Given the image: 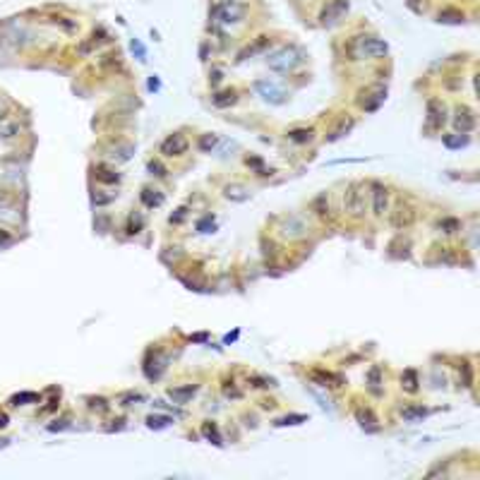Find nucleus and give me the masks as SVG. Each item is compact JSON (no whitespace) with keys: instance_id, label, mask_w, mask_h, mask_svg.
Segmentation results:
<instances>
[{"instance_id":"f257e3e1","label":"nucleus","mask_w":480,"mask_h":480,"mask_svg":"<svg viewBox=\"0 0 480 480\" xmlns=\"http://www.w3.org/2000/svg\"><path fill=\"white\" fill-rule=\"evenodd\" d=\"M346 51L351 55V60H370V58L386 55L389 46H386V41L377 39V36H356V39H351Z\"/></svg>"},{"instance_id":"f03ea898","label":"nucleus","mask_w":480,"mask_h":480,"mask_svg":"<svg viewBox=\"0 0 480 480\" xmlns=\"http://www.w3.org/2000/svg\"><path fill=\"white\" fill-rule=\"evenodd\" d=\"M302 60V51L300 48H295V46H288V48H281V51H276L274 55H269V65L279 72H290L293 68H298Z\"/></svg>"},{"instance_id":"7ed1b4c3","label":"nucleus","mask_w":480,"mask_h":480,"mask_svg":"<svg viewBox=\"0 0 480 480\" xmlns=\"http://www.w3.org/2000/svg\"><path fill=\"white\" fill-rule=\"evenodd\" d=\"M243 14H245V7L238 0H221L211 7V17L221 24H235L243 19Z\"/></svg>"},{"instance_id":"20e7f679","label":"nucleus","mask_w":480,"mask_h":480,"mask_svg":"<svg viewBox=\"0 0 480 480\" xmlns=\"http://www.w3.org/2000/svg\"><path fill=\"white\" fill-rule=\"evenodd\" d=\"M346 12H348V0H329L327 7L319 14V19H322V24H334V22H339Z\"/></svg>"},{"instance_id":"39448f33","label":"nucleus","mask_w":480,"mask_h":480,"mask_svg":"<svg viewBox=\"0 0 480 480\" xmlns=\"http://www.w3.org/2000/svg\"><path fill=\"white\" fill-rule=\"evenodd\" d=\"M185 151H188V139L183 137L180 132L171 135V137L161 144V154H166V156H180V154H185Z\"/></svg>"},{"instance_id":"423d86ee","label":"nucleus","mask_w":480,"mask_h":480,"mask_svg":"<svg viewBox=\"0 0 480 480\" xmlns=\"http://www.w3.org/2000/svg\"><path fill=\"white\" fill-rule=\"evenodd\" d=\"M255 89L260 92L262 98H267V101H272V103H284V96H286V94H284V92H281L276 84L260 80V82L255 84Z\"/></svg>"},{"instance_id":"0eeeda50","label":"nucleus","mask_w":480,"mask_h":480,"mask_svg":"<svg viewBox=\"0 0 480 480\" xmlns=\"http://www.w3.org/2000/svg\"><path fill=\"white\" fill-rule=\"evenodd\" d=\"M454 123H456V127H459L461 132H471V130L476 127V115H473V110H468L466 106H459Z\"/></svg>"},{"instance_id":"6e6552de","label":"nucleus","mask_w":480,"mask_h":480,"mask_svg":"<svg viewBox=\"0 0 480 480\" xmlns=\"http://www.w3.org/2000/svg\"><path fill=\"white\" fill-rule=\"evenodd\" d=\"M427 120H430L432 127H439L444 123V103L442 101H437V98L427 101Z\"/></svg>"},{"instance_id":"1a4fd4ad","label":"nucleus","mask_w":480,"mask_h":480,"mask_svg":"<svg viewBox=\"0 0 480 480\" xmlns=\"http://www.w3.org/2000/svg\"><path fill=\"white\" fill-rule=\"evenodd\" d=\"M346 209L348 211H353L356 216H360L363 211H365V204H363V194L358 192V185L351 188V192L346 194Z\"/></svg>"},{"instance_id":"9d476101","label":"nucleus","mask_w":480,"mask_h":480,"mask_svg":"<svg viewBox=\"0 0 480 480\" xmlns=\"http://www.w3.org/2000/svg\"><path fill=\"white\" fill-rule=\"evenodd\" d=\"M372 197H375V214L377 216H382L384 211H386V202H389V197H386V190H384L382 185H375L372 188Z\"/></svg>"},{"instance_id":"9b49d317","label":"nucleus","mask_w":480,"mask_h":480,"mask_svg":"<svg viewBox=\"0 0 480 480\" xmlns=\"http://www.w3.org/2000/svg\"><path fill=\"white\" fill-rule=\"evenodd\" d=\"M194 391H197V386H192V384H190V386H183V389H171V391H168V396L173 398V401H178V403H185V401H188Z\"/></svg>"},{"instance_id":"f8f14e48","label":"nucleus","mask_w":480,"mask_h":480,"mask_svg":"<svg viewBox=\"0 0 480 480\" xmlns=\"http://www.w3.org/2000/svg\"><path fill=\"white\" fill-rule=\"evenodd\" d=\"M439 22H444V24H461L464 22V12H459V10H442L439 12Z\"/></svg>"},{"instance_id":"ddd939ff","label":"nucleus","mask_w":480,"mask_h":480,"mask_svg":"<svg viewBox=\"0 0 480 480\" xmlns=\"http://www.w3.org/2000/svg\"><path fill=\"white\" fill-rule=\"evenodd\" d=\"M444 144L449 147V149H459V147H466L468 144V137L461 132V135H447L444 137Z\"/></svg>"},{"instance_id":"4468645a","label":"nucleus","mask_w":480,"mask_h":480,"mask_svg":"<svg viewBox=\"0 0 480 480\" xmlns=\"http://www.w3.org/2000/svg\"><path fill=\"white\" fill-rule=\"evenodd\" d=\"M202 435H204L206 439H211L214 444H221V435L214 423H204V425H202Z\"/></svg>"},{"instance_id":"2eb2a0df","label":"nucleus","mask_w":480,"mask_h":480,"mask_svg":"<svg viewBox=\"0 0 480 480\" xmlns=\"http://www.w3.org/2000/svg\"><path fill=\"white\" fill-rule=\"evenodd\" d=\"M142 199H144V204L147 206H159L161 202H164V197L156 194V190H142Z\"/></svg>"},{"instance_id":"dca6fc26","label":"nucleus","mask_w":480,"mask_h":480,"mask_svg":"<svg viewBox=\"0 0 480 480\" xmlns=\"http://www.w3.org/2000/svg\"><path fill=\"white\" fill-rule=\"evenodd\" d=\"M288 137L293 139V142H310L312 139V130H290L288 132Z\"/></svg>"},{"instance_id":"f3484780","label":"nucleus","mask_w":480,"mask_h":480,"mask_svg":"<svg viewBox=\"0 0 480 480\" xmlns=\"http://www.w3.org/2000/svg\"><path fill=\"white\" fill-rule=\"evenodd\" d=\"M235 101V92H221V94L214 96V103L216 106H231Z\"/></svg>"},{"instance_id":"a211bd4d","label":"nucleus","mask_w":480,"mask_h":480,"mask_svg":"<svg viewBox=\"0 0 480 480\" xmlns=\"http://www.w3.org/2000/svg\"><path fill=\"white\" fill-rule=\"evenodd\" d=\"M96 178L101 180V183H118V180H120V176H118V173H113V171H108V168H98Z\"/></svg>"},{"instance_id":"6ab92c4d","label":"nucleus","mask_w":480,"mask_h":480,"mask_svg":"<svg viewBox=\"0 0 480 480\" xmlns=\"http://www.w3.org/2000/svg\"><path fill=\"white\" fill-rule=\"evenodd\" d=\"M27 401H39V394H34V391H27V394H17V396H12V403H14V406H19V403H27Z\"/></svg>"},{"instance_id":"aec40b11","label":"nucleus","mask_w":480,"mask_h":480,"mask_svg":"<svg viewBox=\"0 0 480 480\" xmlns=\"http://www.w3.org/2000/svg\"><path fill=\"white\" fill-rule=\"evenodd\" d=\"M130 48H132V53L137 55L139 60H147V51H144V46H142L137 39H132V41H130Z\"/></svg>"},{"instance_id":"412c9836","label":"nucleus","mask_w":480,"mask_h":480,"mask_svg":"<svg viewBox=\"0 0 480 480\" xmlns=\"http://www.w3.org/2000/svg\"><path fill=\"white\" fill-rule=\"evenodd\" d=\"M168 423H171V418H166V415H159V418L151 415V418H147V425L149 427H166Z\"/></svg>"},{"instance_id":"4be33fe9","label":"nucleus","mask_w":480,"mask_h":480,"mask_svg":"<svg viewBox=\"0 0 480 480\" xmlns=\"http://www.w3.org/2000/svg\"><path fill=\"white\" fill-rule=\"evenodd\" d=\"M403 377H406V389H408V391H415V389H418L415 372H413V370H406V372H403Z\"/></svg>"},{"instance_id":"5701e85b","label":"nucleus","mask_w":480,"mask_h":480,"mask_svg":"<svg viewBox=\"0 0 480 480\" xmlns=\"http://www.w3.org/2000/svg\"><path fill=\"white\" fill-rule=\"evenodd\" d=\"M356 415H358V420H360L363 425H372V423H375V415H372L370 411H363V408H358Z\"/></svg>"},{"instance_id":"b1692460","label":"nucleus","mask_w":480,"mask_h":480,"mask_svg":"<svg viewBox=\"0 0 480 480\" xmlns=\"http://www.w3.org/2000/svg\"><path fill=\"white\" fill-rule=\"evenodd\" d=\"M302 420H305V415H290V418H281L279 425H298Z\"/></svg>"},{"instance_id":"393cba45","label":"nucleus","mask_w":480,"mask_h":480,"mask_svg":"<svg viewBox=\"0 0 480 480\" xmlns=\"http://www.w3.org/2000/svg\"><path fill=\"white\" fill-rule=\"evenodd\" d=\"M214 144H216V137H214V135H206V137H202V142H199V147H202L204 151L211 149Z\"/></svg>"},{"instance_id":"a878e982","label":"nucleus","mask_w":480,"mask_h":480,"mask_svg":"<svg viewBox=\"0 0 480 480\" xmlns=\"http://www.w3.org/2000/svg\"><path fill=\"white\" fill-rule=\"evenodd\" d=\"M439 226H442V228H447V233H454V231H456V228H459V223H456V221H454V219H447V221H442V223H439Z\"/></svg>"},{"instance_id":"bb28decb","label":"nucleus","mask_w":480,"mask_h":480,"mask_svg":"<svg viewBox=\"0 0 480 480\" xmlns=\"http://www.w3.org/2000/svg\"><path fill=\"white\" fill-rule=\"evenodd\" d=\"M89 406H92V408H98V411H106V408H108L103 398H92V403H89Z\"/></svg>"},{"instance_id":"cd10ccee","label":"nucleus","mask_w":480,"mask_h":480,"mask_svg":"<svg viewBox=\"0 0 480 480\" xmlns=\"http://www.w3.org/2000/svg\"><path fill=\"white\" fill-rule=\"evenodd\" d=\"M149 171H151V173L156 171V176H166L164 166H161V164H154V161H151V164H149Z\"/></svg>"},{"instance_id":"c85d7f7f","label":"nucleus","mask_w":480,"mask_h":480,"mask_svg":"<svg viewBox=\"0 0 480 480\" xmlns=\"http://www.w3.org/2000/svg\"><path fill=\"white\" fill-rule=\"evenodd\" d=\"M403 415L406 418H418V415H425V411L423 408H413V411H403Z\"/></svg>"},{"instance_id":"c756f323","label":"nucleus","mask_w":480,"mask_h":480,"mask_svg":"<svg viewBox=\"0 0 480 480\" xmlns=\"http://www.w3.org/2000/svg\"><path fill=\"white\" fill-rule=\"evenodd\" d=\"M185 211H188V209H178V214H176V216H171V223H178V221H183Z\"/></svg>"},{"instance_id":"7c9ffc66","label":"nucleus","mask_w":480,"mask_h":480,"mask_svg":"<svg viewBox=\"0 0 480 480\" xmlns=\"http://www.w3.org/2000/svg\"><path fill=\"white\" fill-rule=\"evenodd\" d=\"M149 89H159V80H156V77H151L149 80Z\"/></svg>"},{"instance_id":"2f4dec72","label":"nucleus","mask_w":480,"mask_h":480,"mask_svg":"<svg viewBox=\"0 0 480 480\" xmlns=\"http://www.w3.org/2000/svg\"><path fill=\"white\" fill-rule=\"evenodd\" d=\"M7 425V415L5 413H0V427H5Z\"/></svg>"}]
</instances>
